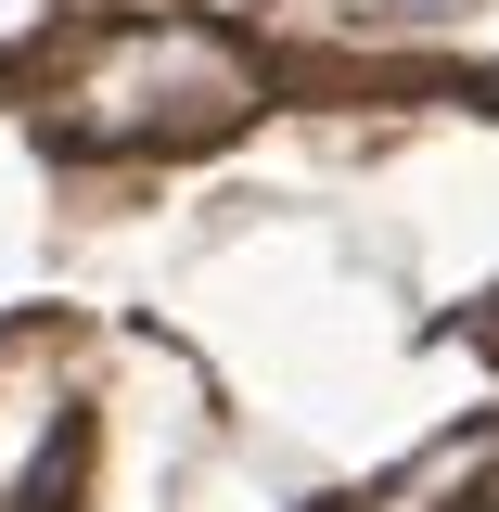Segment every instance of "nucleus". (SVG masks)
Returning a JSON list of instances; mask_svg holds the SVG:
<instances>
[]
</instances>
